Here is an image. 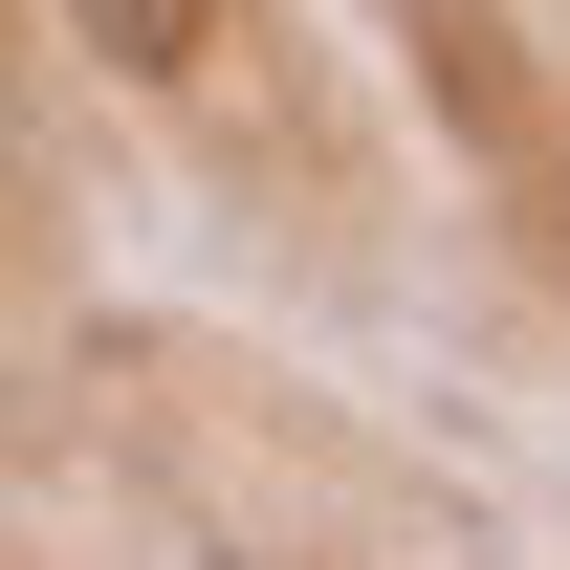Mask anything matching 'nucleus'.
Masks as SVG:
<instances>
[{
    "label": "nucleus",
    "instance_id": "1",
    "mask_svg": "<svg viewBox=\"0 0 570 570\" xmlns=\"http://www.w3.org/2000/svg\"><path fill=\"white\" fill-rule=\"evenodd\" d=\"M88 45H110V67H154V88H198L219 67V0H67Z\"/></svg>",
    "mask_w": 570,
    "mask_h": 570
}]
</instances>
